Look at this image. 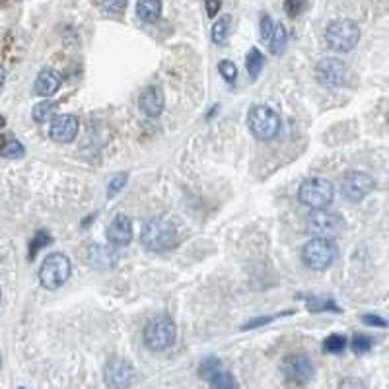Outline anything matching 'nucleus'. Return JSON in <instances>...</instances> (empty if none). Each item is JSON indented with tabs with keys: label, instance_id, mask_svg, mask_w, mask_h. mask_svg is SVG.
<instances>
[{
	"label": "nucleus",
	"instance_id": "1",
	"mask_svg": "<svg viewBox=\"0 0 389 389\" xmlns=\"http://www.w3.org/2000/svg\"><path fill=\"white\" fill-rule=\"evenodd\" d=\"M140 242L150 251H166L178 242V228L169 216H158L148 222L143 230Z\"/></svg>",
	"mask_w": 389,
	"mask_h": 389
},
{
	"label": "nucleus",
	"instance_id": "2",
	"mask_svg": "<svg viewBox=\"0 0 389 389\" xmlns=\"http://www.w3.org/2000/svg\"><path fill=\"white\" fill-rule=\"evenodd\" d=\"M298 199L304 206H310L313 211H323L333 203L335 187L327 179L308 178L302 181V185L298 189Z\"/></svg>",
	"mask_w": 389,
	"mask_h": 389
},
{
	"label": "nucleus",
	"instance_id": "3",
	"mask_svg": "<svg viewBox=\"0 0 389 389\" xmlns=\"http://www.w3.org/2000/svg\"><path fill=\"white\" fill-rule=\"evenodd\" d=\"M325 41L333 51L348 53L355 49L360 41V27L356 22L343 18V20H333L327 29H325Z\"/></svg>",
	"mask_w": 389,
	"mask_h": 389
},
{
	"label": "nucleus",
	"instance_id": "4",
	"mask_svg": "<svg viewBox=\"0 0 389 389\" xmlns=\"http://www.w3.org/2000/svg\"><path fill=\"white\" fill-rule=\"evenodd\" d=\"M176 335H178V327L168 315H156L144 325V345L156 352L171 347L176 343Z\"/></svg>",
	"mask_w": 389,
	"mask_h": 389
},
{
	"label": "nucleus",
	"instance_id": "5",
	"mask_svg": "<svg viewBox=\"0 0 389 389\" xmlns=\"http://www.w3.org/2000/svg\"><path fill=\"white\" fill-rule=\"evenodd\" d=\"M280 115L269 105H253L247 115V127L257 140H271L280 133Z\"/></svg>",
	"mask_w": 389,
	"mask_h": 389
},
{
	"label": "nucleus",
	"instance_id": "6",
	"mask_svg": "<svg viewBox=\"0 0 389 389\" xmlns=\"http://www.w3.org/2000/svg\"><path fill=\"white\" fill-rule=\"evenodd\" d=\"M72 275V263L65 253H51L47 255V259L43 261L39 269V280L41 286L47 290H59L62 284H67V280Z\"/></svg>",
	"mask_w": 389,
	"mask_h": 389
},
{
	"label": "nucleus",
	"instance_id": "7",
	"mask_svg": "<svg viewBox=\"0 0 389 389\" xmlns=\"http://www.w3.org/2000/svg\"><path fill=\"white\" fill-rule=\"evenodd\" d=\"M338 249L331 239H315L312 237L302 247V261L313 269V271H325L333 263L337 261Z\"/></svg>",
	"mask_w": 389,
	"mask_h": 389
},
{
	"label": "nucleus",
	"instance_id": "8",
	"mask_svg": "<svg viewBox=\"0 0 389 389\" xmlns=\"http://www.w3.org/2000/svg\"><path fill=\"white\" fill-rule=\"evenodd\" d=\"M305 228L312 234L315 239H333L343 234L345 230V220L338 212L327 211H313L310 216H308V222H305Z\"/></svg>",
	"mask_w": 389,
	"mask_h": 389
},
{
	"label": "nucleus",
	"instance_id": "9",
	"mask_svg": "<svg viewBox=\"0 0 389 389\" xmlns=\"http://www.w3.org/2000/svg\"><path fill=\"white\" fill-rule=\"evenodd\" d=\"M374 189H376V179L368 173H364V171H348L343 179V183H341V191L350 203L364 201Z\"/></svg>",
	"mask_w": 389,
	"mask_h": 389
},
{
	"label": "nucleus",
	"instance_id": "10",
	"mask_svg": "<svg viewBox=\"0 0 389 389\" xmlns=\"http://www.w3.org/2000/svg\"><path fill=\"white\" fill-rule=\"evenodd\" d=\"M103 380L111 389H128L136 380V372L133 364L123 358H113L103 368Z\"/></svg>",
	"mask_w": 389,
	"mask_h": 389
},
{
	"label": "nucleus",
	"instance_id": "11",
	"mask_svg": "<svg viewBox=\"0 0 389 389\" xmlns=\"http://www.w3.org/2000/svg\"><path fill=\"white\" fill-rule=\"evenodd\" d=\"M315 78H317L319 84L338 88L347 80V65L341 59H335V57L322 59L315 65Z\"/></svg>",
	"mask_w": 389,
	"mask_h": 389
},
{
	"label": "nucleus",
	"instance_id": "12",
	"mask_svg": "<svg viewBox=\"0 0 389 389\" xmlns=\"http://www.w3.org/2000/svg\"><path fill=\"white\" fill-rule=\"evenodd\" d=\"M282 370L286 374V378L294 383H308L313 378V364L310 358L304 355H292L286 356V360L282 364Z\"/></svg>",
	"mask_w": 389,
	"mask_h": 389
},
{
	"label": "nucleus",
	"instance_id": "13",
	"mask_svg": "<svg viewBox=\"0 0 389 389\" xmlns=\"http://www.w3.org/2000/svg\"><path fill=\"white\" fill-rule=\"evenodd\" d=\"M78 119L70 113H62L51 119V127H49V135L55 143L68 144L72 143L78 135Z\"/></svg>",
	"mask_w": 389,
	"mask_h": 389
},
{
	"label": "nucleus",
	"instance_id": "14",
	"mask_svg": "<svg viewBox=\"0 0 389 389\" xmlns=\"http://www.w3.org/2000/svg\"><path fill=\"white\" fill-rule=\"evenodd\" d=\"M107 239L117 247H125L133 242V220L125 214H115L107 226Z\"/></svg>",
	"mask_w": 389,
	"mask_h": 389
},
{
	"label": "nucleus",
	"instance_id": "15",
	"mask_svg": "<svg viewBox=\"0 0 389 389\" xmlns=\"http://www.w3.org/2000/svg\"><path fill=\"white\" fill-rule=\"evenodd\" d=\"M166 105V95L160 86H148L140 98H138V107L146 117H158Z\"/></svg>",
	"mask_w": 389,
	"mask_h": 389
},
{
	"label": "nucleus",
	"instance_id": "16",
	"mask_svg": "<svg viewBox=\"0 0 389 389\" xmlns=\"http://www.w3.org/2000/svg\"><path fill=\"white\" fill-rule=\"evenodd\" d=\"M60 88V74L57 70H53V68H43L41 72L37 74L35 78V86L34 90L37 95H41V98H51L55 93L59 92Z\"/></svg>",
	"mask_w": 389,
	"mask_h": 389
},
{
	"label": "nucleus",
	"instance_id": "17",
	"mask_svg": "<svg viewBox=\"0 0 389 389\" xmlns=\"http://www.w3.org/2000/svg\"><path fill=\"white\" fill-rule=\"evenodd\" d=\"M161 14V4L154 2V0H146V2H138L136 4V16L143 22H156Z\"/></svg>",
	"mask_w": 389,
	"mask_h": 389
},
{
	"label": "nucleus",
	"instance_id": "18",
	"mask_svg": "<svg viewBox=\"0 0 389 389\" xmlns=\"http://www.w3.org/2000/svg\"><path fill=\"white\" fill-rule=\"evenodd\" d=\"M88 259L92 263V267H111L115 263V255L111 253L107 247L93 246L88 251Z\"/></svg>",
	"mask_w": 389,
	"mask_h": 389
},
{
	"label": "nucleus",
	"instance_id": "19",
	"mask_svg": "<svg viewBox=\"0 0 389 389\" xmlns=\"http://www.w3.org/2000/svg\"><path fill=\"white\" fill-rule=\"evenodd\" d=\"M204 381H209L211 389H237L236 378H234L226 368H222V370H218L216 374H212L211 378Z\"/></svg>",
	"mask_w": 389,
	"mask_h": 389
},
{
	"label": "nucleus",
	"instance_id": "20",
	"mask_svg": "<svg viewBox=\"0 0 389 389\" xmlns=\"http://www.w3.org/2000/svg\"><path fill=\"white\" fill-rule=\"evenodd\" d=\"M230 29H232V18L222 16L220 20L212 26V41L216 43V45H224V43L228 41Z\"/></svg>",
	"mask_w": 389,
	"mask_h": 389
},
{
	"label": "nucleus",
	"instance_id": "21",
	"mask_svg": "<svg viewBox=\"0 0 389 389\" xmlns=\"http://www.w3.org/2000/svg\"><path fill=\"white\" fill-rule=\"evenodd\" d=\"M286 45H288V32L284 29L282 24H279V26H275L271 39H269L271 53H275V55H280V53L286 49Z\"/></svg>",
	"mask_w": 389,
	"mask_h": 389
},
{
	"label": "nucleus",
	"instance_id": "22",
	"mask_svg": "<svg viewBox=\"0 0 389 389\" xmlns=\"http://www.w3.org/2000/svg\"><path fill=\"white\" fill-rule=\"evenodd\" d=\"M247 72H249V77L251 78H257L259 74H261L263 67H265V57H263V53L257 49V47H253V49H249V53H247Z\"/></svg>",
	"mask_w": 389,
	"mask_h": 389
},
{
	"label": "nucleus",
	"instance_id": "23",
	"mask_svg": "<svg viewBox=\"0 0 389 389\" xmlns=\"http://www.w3.org/2000/svg\"><path fill=\"white\" fill-rule=\"evenodd\" d=\"M222 368H224V364H222L218 356H206L203 362H201V366H199V374H201L203 380H209L212 374H216Z\"/></svg>",
	"mask_w": 389,
	"mask_h": 389
},
{
	"label": "nucleus",
	"instance_id": "24",
	"mask_svg": "<svg viewBox=\"0 0 389 389\" xmlns=\"http://www.w3.org/2000/svg\"><path fill=\"white\" fill-rule=\"evenodd\" d=\"M57 110V105L49 100H45V102L37 103L32 111V115H34L35 123H47V119L53 117V113Z\"/></svg>",
	"mask_w": 389,
	"mask_h": 389
},
{
	"label": "nucleus",
	"instance_id": "25",
	"mask_svg": "<svg viewBox=\"0 0 389 389\" xmlns=\"http://www.w3.org/2000/svg\"><path fill=\"white\" fill-rule=\"evenodd\" d=\"M347 348V338L343 335H331V337L325 338L323 343V350L325 352H331V355H338Z\"/></svg>",
	"mask_w": 389,
	"mask_h": 389
},
{
	"label": "nucleus",
	"instance_id": "26",
	"mask_svg": "<svg viewBox=\"0 0 389 389\" xmlns=\"http://www.w3.org/2000/svg\"><path fill=\"white\" fill-rule=\"evenodd\" d=\"M0 154L4 158H22L26 154V148H24V144L18 143V140H10L4 148H0Z\"/></svg>",
	"mask_w": 389,
	"mask_h": 389
},
{
	"label": "nucleus",
	"instance_id": "27",
	"mask_svg": "<svg viewBox=\"0 0 389 389\" xmlns=\"http://www.w3.org/2000/svg\"><path fill=\"white\" fill-rule=\"evenodd\" d=\"M218 72H220L222 78H224V80H226L228 84L236 82L237 68H236V65L232 62V60H228V59L220 60V65H218Z\"/></svg>",
	"mask_w": 389,
	"mask_h": 389
},
{
	"label": "nucleus",
	"instance_id": "28",
	"mask_svg": "<svg viewBox=\"0 0 389 389\" xmlns=\"http://www.w3.org/2000/svg\"><path fill=\"white\" fill-rule=\"evenodd\" d=\"M372 345V338L366 337V335H356V337L352 338V350H355L356 355H366V352H370Z\"/></svg>",
	"mask_w": 389,
	"mask_h": 389
},
{
	"label": "nucleus",
	"instance_id": "29",
	"mask_svg": "<svg viewBox=\"0 0 389 389\" xmlns=\"http://www.w3.org/2000/svg\"><path fill=\"white\" fill-rule=\"evenodd\" d=\"M51 242V237L47 236L45 232H37L35 234V239L32 242V246H29V259H34L35 255H37V251H39V247L47 246Z\"/></svg>",
	"mask_w": 389,
	"mask_h": 389
},
{
	"label": "nucleus",
	"instance_id": "30",
	"mask_svg": "<svg viewBox=\"0 0 389 389\" xmlns=\"http://www.w3.org/2000/svg\"><path fill=\"white\" fill-rule=\"evenodd\" d=\"M259 29H261V39L263 41H269L272 35V29H275V24L269 14H263L261 22H259Z\"/></svg>",
	"mask_w": 389,
	"mask_h": 389
},
{
	"label": "nucleus",
	"instance_id": "31",
	"mask_svg": "<svg viewBox=\"0 0 389 389\" xmlns=\"http://www.w3.org/2000/svg\"><path fill=\"white\" fill-rule=\"evenodd\" d=\"M127 179H128L127 173H119V176H115V178L110 181V189H107V194H110V197H115L119 191H123V187H125V183H127Z\"/></svg>",
	"mask_w": 389,
	"mask_h": 389
},
{
	"label": "nucleus",
	"instance_id": "32",
	"mask_svg": "<svg viewBox=\"0 0 389 389\" xmlns=\"http://www.w3.org/2000/svg\"><path fill=\"white\" fill-rule=\"evenodd\" d=\"M305 304H308V308L312 310L313 313H319L323 312V310H327V308H331V310H335V312H338V308L335 304H331V302H325V300H317V298H312V300H305Z\"/></svg>",
	"mask_w": 389,
	"mask_h": 389
},
{
	"label": "nucleus",
	"instance_id": "33",
	"mask_svg": "<svg viewBox=\"0 0 389 389\" xmlns=\"http://www.w3.org/2000/svg\"><path fill=\"white\" fill-rule=\"evenodd\" d=\"M337 389H366V383L358 378H345L338 383Z\"/></svg>",
	"mask_w": 389,
	"mask_h": 389
},
{
	"label": "nucleus",
	"instance_id": "34",
	"mask_svg": "<svg viewBox=\"0 0 389 389\" xmlns=\"http://www.w3.org/2000/svg\"><path fill=\"white\" fill-rule=\"evenodd\" d=\"M362 322L366 323V325H374V327H385L388 325V322L383 319V317H380V315H364Z\"/></svg>",
	"mask_w": 389,
	"mask_h": 389
},
{
	"label": "nucleus",
	"instance_id": "35",
	"mask_svg": "<svg viewBox=\"0 0 389 389\" xmlns=\"http://www.w3.org/2000/svg\"><path fill=\"white\" fill-rule=\"evenodd\" d=\"M284 8H286L288 16L294 18L300 14V10L305 8V4H294V2H286V4H284Z\"/></svg>",
	"mask_w": 389,
	"mask_h": 389
},
{
	"label": "nucleus",
	"instance_id": "36",
	"mask_svg": "<svg viewBox=\"0 0 389 389\" xmlns=\"http://www.w3.org/2000/svg\"><path fill=\"white\" fill-rule=\"evenodd\" d=\"M275 317H259V319H255V322H249L244 327V329H255V327H259V325H267L269 322H272Z\"/></svg>",
	"mask_w": 389,
	"mask_h": 389
},
{
	"label": "nucleus",
	"instance_id": "37",
	"mask_svg": "<svg viewBox=\"0 0 389 389\" xmlns=\"http://www.w3.org/2000/svg\"><path fill=\"white\" fill-rule=\"evenodd\" d=\"M204 6H206V12H209V16L214 18V16H216V12L220 10L222 4H220V2H206Z\"/></svg>",
	"mask_w": 389,
	"mask_h": 389
},
{
	"label": "nucleus",
	"instance_id": "38",
	"mask_svg": "<svg viewBox=\"0 0 389 389\" xmlns=\"http://www.w3.org/2000/svg\"><path fill=\"white\" fill-rule=\"evenodd\" d=\"M127 6L125 2H119V4H103V10H110V12H117V10H123Z\"/></svg>",
	"mask_w": 389,
	"mask_h": 389
},
{
	"label": "nucleus",
	"instance_id": "39",
	"mask_svg": "<svg viewBox=\"0 0 389 389\" xmlns=\"http://www.w3.org/2000/svg\"><path fill=\"white\" fill-rule=\"evenodd\" d=\"M4 80H6V70H4V67L0 65V86L4 84Z\"/></svg>",
	"mask_w": 389,
	"mask_h": 389
},
{
	"label": "nucleus",
	"instance_id": "40",
	"mask_svg": "<svg viewBox=\"0 0 389 389\" xmlns=\"http://www.w3.org/2000/svg\"><path fill=\"white\" fill-rule=\"evenodd\" d=\"M4 125H6V119L2 117V115H0V128L4 127Z\"/></svg>",
	"mask_w": 389,
	"mask_h": 389
},
{
	"label": "nucleus",
	"instance_id": "41",
	"mask_svg": "<svg viewBox=\"0 0 389 389\" xmlns=\"http://www.w3.org/2000/svg\"><path fill=\"white\" fill-rule=\"evenodd\" d=\"M0 368H2V355H0Z\"/></svg>",
	"mask_w": 389,
	"mask_h": 389
},
{
	"label": "nucleus",
	"instance_id": "42",
	"mask_svg": "<svg viewBox=\"0 0 389 389\" xmlns=\"http://www.w3.org/2000/svg\"><path fill=\"white\" fill-rule=\"evenodd\" d=\"M0 300H2V292H0Z\"/></svg>",
	"mask_w": 389,
	"mask_h": 389
},
{
	"label": "nucleus",
	"instance_id": "43",
	"mask_svg": "<svg viewBox=\"0 0 389 389\" xmlns=\"http://www.w3.org/2000/svg\"><path fill=\"white\" fill-rule=\"evenodd\" d=\"M22 389H24V388H22Z\"/></svg>",
	"mask_w": 389,
	"mask_h": 389
}]
</instances>
